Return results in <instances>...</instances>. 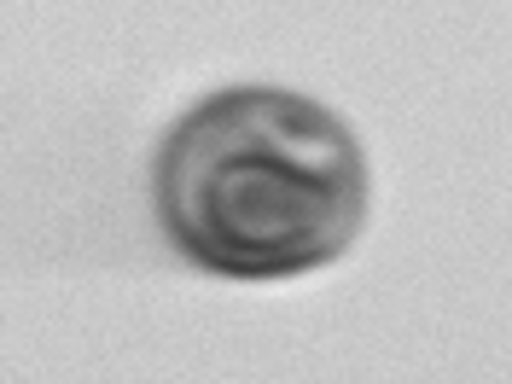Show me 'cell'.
I'll use <instances>...</instances> for the list:
<instances>
[{
  "label": "cell",
  "instance_id": "cell-1",
  "mask_svg": "<svg viewBox=\"0 0 512 384\" xmlns=\"http://www.w3.org/2000/svg\"><path fill=\"white\" fill-rule=\"evenodd\" d=\"M158 210L175 245L222 274H303L361 227V158L315 99L239 88L169 134Z\"/></svg>",
  "mask_w": 512,
  "mask_h": 384
}]
</instances>
